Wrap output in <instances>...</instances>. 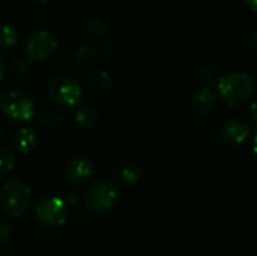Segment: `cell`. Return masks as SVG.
Instances as JSON below:
<instances>
[{"label":"cell","mask_w":257,"mask_h":256,"mask_svg":"<svg viewBox=\"0 0 257 256\" xmlns=\"http://www.w3.org/2000/svg\"><path fill=\"white\" fill-rule=\"evenodd\" d=\"M218 94L229 106H238L245 103L254 89V81L247 72H230L218 80Z\"/></svg>","instance_id":"1"},{"label":"cell","mask_w":257,"mask_h":256,"mask_svg":"<svg viewBox=\"0 0 257 256\" xmlns=\"http://www.w3.org/2000/svg\"><path fill=\"white\" fill-rule=\"evenodd\" d=\"M32 201V192L29 186L21 180H9L3 189L0 196L2 210L11 217H20L26 213Z\"/></svg>","instance_id":"2"},{"label":"cell","mask_w":257,"mask_h":256,"mask_svg":"<svg viewBox=\"0 0 257 256\" xmlns=\"http://www.w3.org/2000/svg\"><path fill=\"white\" fill-rule=\"evenodd\" d=\"M47 91L53 101L68 107L78 104L83 98V89L78 80L66 74L54 75L48 81Z\"/></svg>","instance_id":"3"},{"label":"cell","mask_w":257,"mask_h":256,"mask_svg":"<svg viewBox=\"0 0 257 256\" xmlns=\"http://www.w3.org/2000/svg\"><path fill=\"white\" fill-rule=\"evenodd\" d=\"M57 47L54 35L47 29L30 32L24 42V53L29 62H41L50 57Z\"/></svg>","instance_id":"4"},{"label":"cell","mask_w":257,"mask_h":256,"mask_svg":"<svg viewBox=\"0 0 257 256\" xmlns=\"http://www.w3.org/2000/svg\"><path fill=\"white\" fill-rule=\"evenodd\" d=\"M2 110L14 121H29L35 113V104L26 92L8 91L2 95Z\"/></svg>","instance_id":"5"},{"label":"cell","mask_w":257,"mask_h":256,"mask_svg":"<svg viewBox=\"0 0 257 256\" xmlns=\"http://www.w3.org/2000/svg\"><path fill=\"white\" fill-rule=\"evenodd\" d=\"M36 220L47 228L62 226L68 219V205L63 199L51 196L42 199L35 210Z\"/></svg>","instance_id":"6"},{"label":"cell","mask_w":257,"mask_h":256,"mask_svg":"<svg viewBox=\"0 0 257 256\" xmlns=\"http://www.w3.org/2000/svg\"><path fill=\"white\" fill-rule=\"evenodd\" d=\"M117 198H119V192L113 183L99 181L89 189L86 205L90 211L104 213L114 207V204L117 202Z\"/></svg>","instance_id":"7"},{"label":"cell","mask_w":257,"mask_h":256,"mask_svg":"<svg viewBox=\"0 0 257 256\" xmlns=\"http://www.w3.org/2000/svg\"><path fill=\"white\" fill-rule=\"evenodd\" d=\"M92 170H93L92 163L84 157H78L68 164L66 178L72 186H81L92 177Z\"/></svg>","instance_id":"8"},{"label":"cell","mask_w":257,"mask_h":256,"mask_svg":"<svg viewBox=\"0 0 257 256\" xmlns=\"http://www.w3.org/2000/svg\"><path fill=\"white\" fill-rule=\"evenodd\" d=\"M248 134H250V125L239 119H230L221 128V137L232 145H239L245 142Z\"/></svg>","instance_id":"9"},{"label":"cell","mask_w":257,"mask_h":256,"mask_svg":"<svg viewBox=\"0 0 257 256\" xmlns=\"http://www.w3.org/2000/svg\"><path fill=\"white\" fill-rule=\"evenodd\" d=\"M215 106V94L214 91L209 88V86H203L200 88L194 95H193V100H191V107H193V112L199 116H205L208 113L212 112Z\"/></svg>","instance_id":"10"},{"label":"cell","mask_w":257,"mask_h":256,"mask_svg":"<svg viewBox=\"0 0 257 256\" xmlns=\"http://www.w3.org/2000/svg\"><path fill=\"white\" fill-rule=\"evenodd\" d=\"M35 142H36V136L32 128H21L15 134V145L21 152L26 154L30 152L35 146Z\"/></svg>","instance_id":"11"},{"label":"cell","mask_w":257,"mask_h":256,"mask_svg":"<svg viewBox=\"0 0 257 256\" xmlns=\"http://www.w3.org/2000/svg\"><path fill=\"white\" fill-rule=\"evenodd\" d=\"M98 121V113L92 106H81L77 109L75 112V122L83 127V128H89L93 127Z\"/></svg>","instance_id":"12"},{"label":"cell","mask_w":257,"mask_h":256,"mask_svg":"<svg viewBox=\"0 0 257 256\" xmlns=\"http://www.w3.org/2000/svg\"><path fill=\"white\" fill-rule=\"evenodd\" d=\"M142 178V172L136 164H125L120 172H119V180L125 184V186H134L140 181Z\"/></svg>","instance_id":"13"},{"label":"cell","mask_w":257,"mask_h":256,"mask_svg":"<svg viewBox=\"0 0 257 256\" xmlns=\"http://www.w3.org/2000/svg\"><path fill=\"white\" fill-rule=\"evenodd\" d=\"M0 166H2V175H8L12 167H14V154L9 148L3 146L2 151H0Z\"/></svg>","instance_id":"14"},{"label":"cell","mask_w":257,"mask_h":256,"mask_svg":"<svg viewBox=\"0 0 257 256\" xmlns=\"http://www.w3.org/2000/svg\"><path fill=\"white\" fill-rule=\"evenodd\" d=\"M17 42V30L11 24H3L2 27V47L8 48Z\"/></svg>","instance_id":"15"},{"label":"cell","mask_w":257,"mask_h":256,"mask_svg":"<svg viewBox=\"0 0 257 256\" xmlns=\"http://www.w3.org/2000/svg\"><path fill=\"white\" fill-rule=\"evenodd\" d=\"M86 27H87L92 33H98V35H102V33L105 32V29H107V26H105L104 20H102V18H99V17H95V15L87 18V21H86Z\"/></svg>","instance_id":"16"},{"label":"cell","mask_w":257,"mask_h":256,"mask_svg":"<svg viewBox=\"0 0 257 256\" xmlns=\"http://www.w3.org/2000/svg\"><path fill=\"white\" fill-rule=\"evenodd\" d=\"M0 234H2V244L5 246L8 243V238H9V226L6 225V222L0 223Z\"/></svg>","instance_id":"17"},{"label":"cell","mask_w":257,"mask_h":256,"mask_svg":"<svg viewBox=\"0 0 257 256\" xmlns=\"http://www.w3.org/2000/svg\"><path fill=\"white\" fill-rule=\"evenodd\" d=\"M250 118L257 127V103H253L251 107H250Z\"/></svg>","instance_id":"18"},{"label":"cell","mask_w":257,"mask_h":256,"mask_svg":"<svg viewBox=\"0 0 257 256\" xmlns=\"http://www.w3.org/2000/svg\"><path fill=\"white\" fill-rule=\"evenodd\" d=\"M251 45H253L254 51L257 53V29L253 32V35H251Z\"/></svg>","instance_id":"19"},{"label":"cell","mask_w":257,"mask_h":256,"mask_svg":"<svg viewBox=\"0 0 257 256\" xmlns=\"http://www.w3.org/2000/svg\"><path fill=\"white\" fill-rule=\"evenodd\" d=\"M248 5H250V8H253L254 11H257V0H245Z\"/></svg>","instance_id":"20"},{"label":"cell","mask_w":257,"mask_h":256,"mask_svg":"<svg viewBox=\"0 0 257 256\" xmlns=\"http://www.w3.org/2000/svg\"><path fill=\"white\" fill-rule=\"evenodd\" d=\"M0 65H2V78L5 77V59H0Z\"/></svg>","instance_id":"21"},{"label":"cell","mask_w":257,"mask_h":256,"mask_svg":"<svg viewBox=\"0 0 257 256\" xmlns=\"http://www.w3.org/2000/svg\"><path fill=\"white\" fill-rule=\"evenodd\" d=\"M254 152H256L257 155V134L254 136Z\"/></svg>","instance_id":"22"},{"label":"cell","mask_w":257,"mask_h":256,"mask_svg":"<svg viewBox=\"0 0 257 256\" xmlns=\"http://www.w3.org/2000/svg\"><path fill=\"white\" fill-rule=\"evenodd\" d=\"M35 2H39V3H45V2H48V0H35Z\"/></svg>","instance_id":"23"}]
</instances>
